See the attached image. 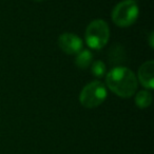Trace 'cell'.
<instances>
[{"label": "cell", "mask_w": 154, "mask_h": 154, "mask_svg": "<svg viewBox=\"0 0 154 154\" xmlns=\"http://www.w3.org/2000/svg\"><path fill=\"white\" fill-rule=\"evenodd\" d=\"M107 86L114 94L122 98L132 97L137 91V78L126 66H116L106 75Z\"/></svg>", "instance_id": "obj_1"}, {"label": "cell", "mask_w": 154, "mask_h": 154, "mask_svg": "<svg viewBox=\"0 0 154 154\" xmlns=\"http://www.w3.org/2000/svg\"><path fill=\"white\" fill-rule=\"evenodd\" d=\"M86 42L92 50H101L107 45L110 39V28L106 21L96 19L90 22L85 34Z\"/></svg>", "instance_id": "obj_2"}, {"label": "cell", "mask_w": 154, "mask_h": 154, "mask_svg": "<svg viewBox=\"0 0 154 154\" xmlns=\"http://www.w3.org/2000/svg\"><path fill=\"white\" fill-rule=\"evenodd\" d=\"M139 15V9L134 0H125L114 7L112 20L117 26L128 28L135 23Z\"/></svg>", "instance_id": "obj_3"}, {"label": "cell", "mask_w": 154, "mask_h": 154, "mask_svg": "<svg viewBox=\"0 0 154 154\" xmlns=\"http://www.w3.org/2000/svg\"><path fill=\"white\" fill-rule=\"evenodd\" d=\"M107 88L100 82H91L86 85L79 94V101L82 107L93 109L100 106L107 98Z\"/></svg>", "instance_id": "obj_4"}, {"label": "cell", "mask_w": 154, "mask_h": 154, "mask_svg": "<svg viewBox=\"0 0 154 154\" xmlns=\"http://www.w3.org/2000/svg\"><path fill=\"white\" fill-rule=\"evenodd\" d=\"M58 47L66 54L76 55L82 50L84 42L80 37L73 33H63L58 37Z\"/></svg>", "instance_id": "obj_5"}, {"label": "cell", "mask_w": 154, "mask_h": 154, "mask_svg": "<svg viewBox=\"0 0 154 154\" xmlns=\"http://www.w3.org/2000/svg\"><path fill=\"white\" fill-rule=\"evenodd\" d=\"M139 82L141 84V86L145 87L146 89H148L149 91L154 89V62L153 60H149L146 61L139 66L138 73Z\"/></svg>", "instance_id": "obj_6"}, {"label": "cell", "mask_w": 154, "mask_h": 154, "mask_svg": "<svg viewBox=\"0 0 154 154\" xmlns=\"http://www.w3.org/2000/svg\"><path fill=\"white\" fill-rule=\"evenodd\" d=\"M93 62V54L90 50L88 49H82L80 52L76 54L75 57V64L76 66H78L79 69H85L89 68L91 66V63Z\"/></svg>", "instance_id": "obj_7"}, {"label": "cell", "mask_w": 154, "mask_h": 154, "mask_svg": "<svg viewBox=\"0 0 154 154\" xmlns=\"http://www.w3.org/2000/svg\"><path fill=\"white\" fill-rule=\"evenodd\" d=\"M152 103V94L148 90H141L135 95V105L139 109H146Z\"/></svg>", "instance_id": "obj_8"}, {"label": "cell", "mask_w": 154, "mask_h": 154, "mask_svg": "<svg viewBox=\"0 0 154 154\" xmlns=\"http://www.w3.org/2000/svg\"><path fill=\"white\" fill-rule=\"evenodd\" d=\"M91 72L93 76L97 78H101L106 75V64L103 60H95L91 63Z\"/></svg>", "instance_id": "obj_9"}, {"label": "cell", "mask_w": 154, "mask_h": 154, "mask_svg": "<svg viewBox=\"0 0 154 154\" xmlns=\"http://www.w3.org/2000/svg\"><path fill=\"white\" fill-rule=\"evenodd\" d=\"M149 42H150V47L153 48V33L150 34V39H149Z\"/></svg>", "instance_id": "obj_10"}, {"label": "cell", "mask_w": 154, "mask_h": 154, "mask_svg": "<svg viewBox=\"0 0 154 154\" xmlns=\"http://www.w3.org/2000/svg\"><path fill=\"white\" fill-rule=\"evenodd\" d=\"M33 1H36V2H41V1H43V0H33Z\"/></svg>", "instance_id": "obj_11"}]
</instances>
